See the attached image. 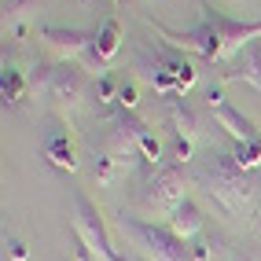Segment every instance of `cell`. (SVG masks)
Segmentation results:
<instances>
[{
  "label": "cell",
  "mask_w": 261,
  "mask_h": 261,
  "mask_svg": "<svg viewBox=\"0 0 261 261\" xmlns=\"http://www.w3.org/2000/svg\"><path fill=\"white\" fill-rule=\"evenodd\" d=\"M199 8H202V22L195 30H169V26L154 22V19H147V26L162 37V44L191 51V56H199L202 63H228L247 44L261 41V19H254V22L232 19V15L217 11L210 0H202Z\"/></svg>",
  "instance_id": "cell-1"
},
{
  "label": "cell",
  "mask_w": 261,
  "mask_h": 261,
  "mask_svg": "<svg viewBox=\"0 0 261 261\" xmlns=\"http://www.w3.org/2000/svg\"><path fill=\"white\" fill-rule=\"evenodd\" d=\"M191 180L228 217H236V221L257 217V180H254V173L236 166L232 151H217V147L206 151V159H199L195 169H191Z\"/></svg>",
  "instance_id": "cell-2"
},
{
  "label": "cell",
  "mask_w": 261,
  "mask_h": 261,
  "mask_svg": "<svg viewBox=\"0 0 261 261\" xmlns=\"http://www.w3.org/2000/svg\"><path fill=\"white\" fill-rule=\"evenodd\" d=\"M118 232L129 239V247L140 254V261H191L188 243L169 228V224H154L140 217H118Z\"/></svg>",
  "instance_id": "cell-3"
},
{
  "label": "cell",
  "mask_w": 261,
  "mask_h": 261,
  "mask_svg": "<svg viewBox=\"0 0 261 261\" xmlns=\"http://www.w3.org/2000/svg\"><path fill=\"white\" fill-rule=\"evenodd\" d=\"M184 199H188V166H177V162L159 166L136 188V206L154 217H169Z\"/></svg>",
  "instance_id": "cell-4"
},
{
  "label": "cell",
  "mask_w": 261,
  "mask_h": 261,
  "mask_svg": "<svg viewBox=\"0 0 261 261\" xmlns=\"http://www.w3.org/2000/svg\"><path fill=\"white\" fill-rule=\"evenodd\" d=\"M70 224H74V236L81 239V247L89 250L96 261H125V254L114 247V236L107 228V221L99 217L96 202L85 195V191L74 195V217H70Z\"/></svg>",
  "instance_id": "cell-5"
},
{
  "label": "cell",
  "mask_w": 261,
  "mask_h": 261,
  "mask_svg": "<svg viewBox=\"0 0 261 261\" xmlns=\"http://www.w3.org/2000/svg\"><path fill=\"white\" fill-rule=\"evenodd\" d=\"M85 92H89V74H85L77 63H56L48 92H44V99H51V107L70 114L85 103Z\"/></svg>",
  "instance_id": "cell-6"
},
{
  "label": "cell",
  "mask_w": 261,
  "mask_h": 261,
  "mask_svg": "<svg viewBox=\"0 0 261 261\" xmlns=\"http://www.w3.org/2000/svg\"><path fill=\"white\" fill-rule=\"evenodd\" d=\"M206 111L214 114V121L228 133L232 144H250V140H261V133L254 129V121L243 114L239 107H232L228 99H224L221 89H206Z\"/></svg>",
  "instance_id": "cell-7"
},
{
  "label": "cell",
  "mask_w": 261,
  "mask_h": 261,
  "mask_svg": "<svg viewBox=\"0 0 261 261\" xmlns=\"http://www.w3.org/2000/svg\"><path fill=\"white\" fill-rule=\"evenodd\" d=\"M41 41H44V48L51 56H56V63H77L92 51L96 33L74 30V26H41Z\"/></svg>",
  "instance_id": "cell-8"
},
{
  "label": "cell",
  "mask_w": 261,
  "mask_h": 261,
  "mask_svg": "<svg viewBox=\"0 0 261 261\" xmlns=\"http://www.w3.org/2000/svg\"><path fill=\"white\" fill-rule=\"evenodd\" d=\"M121 41H125V30H121V19L118 15H107L103 19V26L96 30V41H92V51H89V63L96 66L99 74H107L118 51H121Z\"/></svg>",
  "instance_id": "cell-9"
},
{
  "label": "cell",
  "mask_w": 261,
  "mask_h": 261,
  "mask_svg": "<svg viewBox=\"0 0 261 261\" xmlns=\"http://www.w3.org/2000/svg\"><path fill=\"white\" fill-rule=\"evenodd\" d=\"M159 56H162V70L173 85V92L177 96H188L191 89L199 85V66L188 59V51L180 48H169V44H159Z\"/></svg>",
  "instance_id": "cell-10"
},
{
  "label": "cell",
  "mask_w": 261,
  "mask_h": 261,
  "mask_svg": "<svg viewBox=\"0 0 261 261\" xmlns=\"http://www.w3.org/2000/svg\"><path fill=\"white\" fill-rule=\"evenodd\" d=\"M166 118H169L173 136H180V140H188V144L202 140V114L191 107L184 96H166Z\"/></svg>",
  "instance_id": "cell-11"
},
{
  "label": "cell",
  "mask_w": 261,
  "mask_h": 261,
  "mask_svg": "<svg viewBox=\"0 0 261 261\" xmlns=\"http://www.w3.org/2000/svg\"><path fill=\"white\" fill-rule=\"evenodd\" d=\"M221 81H247L261 92V41L247 44L239 56L228 59V70L221 74Z\"/></svg>",
  "instance_id": "cell-12"
},
{
  "label": "cell",
  "mask_w": 261,
  "mask_h": 261,
  "mask_svg": "<svg viewBox=\"0 0 261 261\" xmlns=\"http://www.w3.org/2000/svg\"><path fill=\"white\" fill-rule=\"evenodd\" d=\"M44 0H4V33L11 41L30 37V19L41 11Z\"/></svg>",
  "instance_id": "cell-13"
},
{
  "label": "cell",
  "mask_w": 261,
  "mask_h": 261,
  "mask_svg": "<svg viewBox=\"0 0 261 261\" xmlns=\"http://www.w3.org/2000/svg\"><path fill=\"white\" fill-rule=\"evenodd\" d=\"M166 224L173 232H177L184 243H191L199 232H206V217H202V206L195 202V199H184L177 210H173L169 217H166Z\"/></svg>",
  "instance_id": "cell-14"
},
{
  "label": "cell",
  "mask_w": 261,
  "mask_h": 261,
  "mask_svg": "<svg viewBox=\"0 0 261 261\" xmlns=\"http://www.w3.org/2000/svg\"><path fill=\"white\" fill-rule=\"evenodd\" d=\"M44 159L63 173H77V144L70 133H51L44 140Z\"/></svg>",
  "instance_id": "cell-15"
},
{
  "label": "cell",
  "mask_w": 261,
  "mask_h": 261,
  "mask_svg": "<svg viewBox=\"0 0 261 261\" xmlns=\"http://www.w3.org/2000/svg\"><path fill=\"white\" fill-rule=\"evenodd\" d=\"M26 89H30V77L15 63H4V70H0V99H4V111L19 107L22 96H26Z\"/></svg>",
  "instance_id": "cell-16"
},
{
  "label": "cell",
  "mask_w": 261,
  "mask_h": 261,
  "mask_svg": "<svg viewBox=\"0 0 261 261\" xmlns=\"http://www.w3.org/2000/svg\"><path fill=\"white\" fill-rule=\"evenodd\" d=\"M188 250H191V261H221V239L214 232H199L188 243Z\"/></svg>",
  "instance_id": "cell-17"
},
{
  "label": "cell",
  "mask_w": 261,
  "mask_h": 261,
  "mask_svg": "<svg viewBox=\"0 0 261 261\" xmlns=\"http://www.w3.org/2000/svg\"><path fill=\"white\" fill-rule=\"evenodd\" d=\"M118 173H125V169H121L114 159H111V154L107 151H96V159H92V180L99 184V188H111L114 180H118Z\"/></svg>",
  "instance_id": "cell-18"
},
{
  "label": "cell",
  "mask_w": 261,
  "mask_h": 261,
  "mask_svg": "<svg viewBox=\"0 0 261 261\" xmlns=\"http://www.w3.org/2000/svg\"><path fill=\"white\" fill-rule=\"evenodd\" d=\"M232 159L239 169H247V173H257L261 169V140H250V144H236L232 147Z\"/></svg>",
  "instance_id": "cell-19"
},
{
  "label": "cell",
  "mask_w": 261,
  "mask_h": 261,
  "mask_svg": "<svg viewBox=\"0 0 261 261\" xmlns=\"http://www.w3.org/2000/svg\"><path fill=\"white\" fill-rule=\"evenodd\" d=\"M118 92H121V77H114L111 70L96 77V103L111 107V103H118Z\"/></svg>",
  "instance_id": "cell-20"
},
{
  "label": "cell",
  "mask_w": 261,
  "mask_h": 261,
  "mask_svg": "<svg viewBox=\"0 0 261 261\" xmlns=\"http://www.w3.org/2000/svg\"><path fill=\"white\" fill-rule=\"evenodd\" d=\"M136 103H140L136 81H121V92H118V111H136Z\"/></svg>",
  "instance_id": "cell-21"
},
{
  "label": "cell",
  "mask_w": 261,
  "mask_h": 261,
  "mask_svg": "<svg viewBox=\"0 0 261 261\" xmlns=\"http://www.w3.org/2000/svg\"><path fill=\"white\" fill-rule=\"evenodd\" d=\"M8 257H11V261H30L26 243H22V239H8Z\"/></svg>",
  "instance_id": "cell-22"
},
{
  "label": "cell",
  "mask_w": 261,
  "mask_h": 261,
  "mask_svg": "<svg viewBox=\"0 0 261 261\" xmlns=\"http://www.w3.org/2000/svg\"><path fill=\"white\" fill-rule=\"evenodd\" d=\"M114 8H133V4H147V0H111Z\"/></svg>",
  "instance_id": "cell-23"
}]
</instances>
